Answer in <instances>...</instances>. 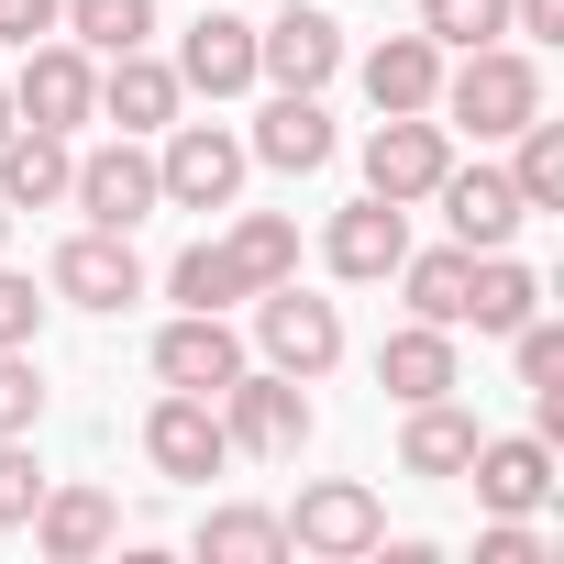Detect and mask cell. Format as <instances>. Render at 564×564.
I'll list each match as a JSON object with an SVG mask.
<instances>
[{
	"label": "cell",
	"instance_id": "cell-1",
	"mask_svg": "<svg viewBox=\"0 0 564 564\" xmlns=\"http://www.w3.org/2000/svg\"><path fill=\"white\" fill-rule=\"evenodd\" d=\"M432 111H443V133H476V144H509L531 111H542V67L498 34V45H465V67H443V89H432Z\"/></svg>",
	"mask_w": 564,
	"mask_h": 564
},
{
	"label": "cell",
	"instance_id": "cell-2",
	"mask_svg": "<svg viewBox=\"0 0 564 564\" xmlns=\"http://www.w3.org/2000/svg\"><path fill=\"white\" fill-rule=\"evenodd\" d=\"M254 344H265V366L276 377H333L344 366V311L333 300H311L300 276H276V289H254Z\"/></svg>",
	"mask_w": 564,
	"mask_h": 564
},
{
	"label": "cell",
	"instance_id": "cell-3",
	"mask_svg": "<svg viewBox=\"0 0 564 564\" xmlns=\"http://www.w3.org/2000/svg\"><path fill=\"white\" fill-rule=\"evenodd\" d=\"M12 122H34V133L100 122V67H89V45H67V34L23 45V67H12Z\"/></svg>",
	"mask_w": 564,
	"mask_h": 564
},
{
	"label": "cell",
	"instance_id": "cell-4",
	"mask_svg": "<svg viewBox=\"0 0 564 564\" xmlns=\"http://www.w3.org/2000/svg\"><path fill=\"white\" fill-rule=\"evenodd\" d=\"M210 410H221L232 454H265V465H289V454L311 443V399H300V377H276V366H243Z\"/></svg>",
	"mask_w": 564,
	"mask_h": 564
},
{
	"label": "cell",
	"instance_id": "cell-5",
	"mask_svg": "<svg viewBox=\"0 0 564 564\" xmlns=\"http://www.w3.org/2000/svg\"><path fill=\"white\" fill-rule=\"evenodd\" d=\"M243 133H221V122H166V155H155V188L177 199V210H232L243 199Z\"/></svg>",
	"mask_w": 564,
	"mask_h": 564
},
{
	"label": "cell",
	"instance_id": "cell-6",
	"mask_svg": "<svg viewBox=\"0 0 564 564\" xmlns=\"http://www.w3.org/2000/svg\"><path fill=\"white\" fill-rule=\"evenodd\" d=\"M67 199H78L100 232H133V221H155V210H166V188H155V155H144V133H111V144H89V155H78V177H67Z\"/></svg>",
	"mask_w": 564,
	"mask_h": 564
},
{
	"label": "cell",
	"instance_id": "cell-7",
	"mask_svg": "<svg viewBox=\"0 0 564 564\" xmlns=\"http://www.w3.org/2000/svg\"><path fill=\"white\" fill-rule=\"evenodd\" d=\"M144 465H155L166 487H210V476L232 465V432H221V410H210L199 388H166V399L144 410Z\"/></svg>",
	"mask_w": 564,
	"mask_h": 564
},
{
	"label": "cell",
	"instance_id": "cell-8",
	"mask_svg": "<svg viewBox=\"0 0 564 564\" xmlns=\"http://www.w3.org/2000/svg\"><path fill=\"white\" fill-rule=\"evenodd\" d=\"M443 166H454V133L432 122V111H377V133H366V188L377 199H432L443 188Z\"/></svg>",
	"mask_w": 564,
	"mask_h": 564
},
{
	"label": "cell",
	"instance_id": "cell-9",
	"mask_svg": "<svg viewBox=\"0 0 564 564\" xmlns=\"http://www.w3.org/2000/svg\"><path fill=\"white\" fill-rule=\"evenodd\" d=\"M289 542H300V553H322V564H355V553H377V542H388V509H377V487L322 476V487H300Z\"/></svg>",
	"mask_w": 564,
	"mask_h": 564
},
{
	"label": "cell",
	"instance_id": "cell-10",
	"mask_svg": "<svg viewBox=\"0 0 564 564\" xmlns=\"http://www.w3.org/2000/svg\"><path fill=\"white\" fill-rule=\"evenodd\" d=\"M45 276H56L67 311H133V300H144V254H133V232H100V221L67 232Z\"/></svg>",
	"mask_w": 564,
	"mask_h": 564
},
{
	"label": "cell",
	"instance_id": "cell-11",
	"mask_svg": "<svg viewBox=\"0 0 564 564\" xmlns=\"http://www.w3.org/2000/svg\"><path fill=\"white\" fill-rule=\"evenodd\" d=\"M254 78H276V89H333V78H344V23H322V0H276V23L254 34Z\"/></svg>",
	"mask_w": 564,
	"mask_h": 564
},
{
	"label": "cell",
	"instance_id": "cell-12",
	"mask_svg": "<svg viewBox=\"0 0 564 564\" xmlns=\"http://www.w3.org/2000/svg\"><path fill=\"white\" fill-rule=\"evenodd\" d=\"M155 377H166V388L221 399V388L243 377V333H232V311H177V322L155 333Z\"/></svg>",
	"mask_w": 564,
	"mask_h": 564
},
{
	"label": "cell",
	"instance_id": "cell-13",
	"mask_svg": "<svg viewBox=\"0 0 564 564\" xmlns=\"http://www.w3.org/2000/svg\"><path fill=\"white\" fill-rule=\"evenodd\" d=\"M465 476H476V498H487L498 520H531V509L553 498V443H542V432H476Z\"/></svg>",
	"mask_w": 564,
	"mask_h": 564
},
{
	"label": "cell",
	"instance_id": "cell-14",
	"mask_svg": "<svg viewBox=\"0 0 564 564\" xmlns=\"http://www.w3.org/2000/svg\"><path fill=\"white\" fill-rule=\"evenodd\" d=\"M322 254H333V276H355V289H377V276H399V254H410V210L366 188L355 210H333Z\"/></svg>",
	"mask_w": 564,
	"mask_h": 564
},
{
	"label": "cell",
	"instance_id": "cell-15",
	"mask_svg": "<svg viewBox=\"0 0 564 564\" xmlns=\"http://www.w3.org/2000/svg\"><path fill=\"white\" fill-rule=\"evenodd\" d=\"M432 199H443V221H454V243H465V254H498V243L531 221V210H520V188H509V166H443V188H432Z\"/></svg>",
	"mask_w": 564,
	"mask_h": 564
},
{
	"label": "cell",
	"instance_id": "cell-16",
	"mask_svg": "<svg viewBox=\"0 0 564 564\" xmlns=\"http://www.w3.org/2000/svg\"><path fill=\"white\" fill-rule=\"evenodd\" d=\"M243 155H265L276 177L333 166V111H322V89H276V100L254 111V144H243Z\"/></svg>",
	"mask_w": 564,
	"mask_h": 564
},
{
	"label": "cell",
	"instance_id": "cell-17",
	"mask_svg": "<svg viewBox=\"0 0 564 564\" xmlns=\"http://www.w3.org/2000/svg\"><path fill=\"white\" fill-rule=\"evenodd\" d=\"M177 89H199V100H232V89H254V23H232V12H199V23H188V45H177Z\"/></svg>",
	"mask_w": 564,
	"mask_h": 564
},
{
	"label": "cell",
	"instance_id": "cell-18",
	"mask_svg": "<svg viewBox=\"0 0 564 564\" xmlns=\"http://www.w3.org/2000/svg\"><path fill=\"white\" fill-rule=\"evenodd\" d=\"M177 100H188V89H177V67H166V56H144V45L100 67V122H122V133H166V122H177Z\"/></svg>",
	"mask_w": 564,
	"mask_h": 564
},
{
	"label": "cell",
	"instance_id": "cell-19",
	"mask_svg": "<svg viewBox=\"0 0 564 564\" xmlns=\"http://www.w3.org/2000/svg\"><path fill=\"white\" fill-rule=\"evenodd\" d=\"M23 531H34L56 564H89V553H111V542H122V509H111L100 487H45Z\"/></svg>",
	"mask_w": 564,
	"mask_h": 564
},
{
	"label": "cell",
	"instance_id": "cell-20",
	"mask_svg": "<svg viewBox=\"0 0 564 564\" xmlns=\"http://www.w3.org/2000/svg\"><path fill=\"white\" fill-rule=\"evenodd\" d=\"M454 377H465V366H454V333H443V322H410V333L377 344V388H388L399 410H410V399H454Z\"/></svg>",
	"mask_w": 564,
	"mask_h": 564
},
{
	"label": "cell",
	"instance_id": "cell-21",
	"mask_svg": "<svg viewBox=\"0 0 564 564\" xmlns=\"http://www.w3.org/2000/svg\"><path fill=\"white\" fill-rule=\"evenodd\" d=\"M67 177H78L67 133H34V122L0 133V199H12V210H56V199H67Z\"/></svg>",
	"mask_w": 564,
	"mask_h": 564
},
{
	"label": "cell",
	"instance_id": "cell-22",
	"mask_svg": "<svg viewBox=\"0 0 564 564\" xmlns=\"http://www.w3.org/2000/svg\"><path fill=\"white\" fill-rule=\"evenodd\" d=\"M432 89H443V45L432 34H388L366 56V100L377 111H432Z\"/></svg>",
	"mask_w": 564,
	"mask_h": 564
},
{
	"label": "cell",
	"instance_id": "cell-23",
	"mask_svg": "<svg viewBox=\"0 0 564 564\" xmlns=\"http://www.w3.org/2000/svg\"><path fill=\"white\" fill-rule=\"evenodd\" d=\"M531 311H542V276H531L509 243H498V254H476V276H465V322H476V333H520Z\"/></svg>",
	"mask_w": 564,
	"mask_h": 564
},
{
	"label": "cell",
	"instance_id": "cell-24",
	"mask_svg": "<svg viewBox=\"0 0 564 564\" xmlns=\"http://www.w3.org/2000/svg\"><path fill=\"white\" fill-rule=\"evenodd\" d=\"M465 454H476V410H454V399H410L399 465H410V476H465Z\"/></svg>",
	"mask_w": 564,
	"mask_h": 564
},
{
	"label": "cell",
	"instance_id": "cell-25",
	"mask_svg": "<svg viewBox=\"0 0 564 564\" xmlns=\"http://www.w3.org/2000/svg\"><path fill=\"white\" fill-rule=\"evenodd\" d=\"M465 276H476V254H465V243L399 254V289H410V322H443V333H465Z\"/></svg>",
	"mask_w": 564,
	"mask_h": 564
},
{
	"label": "cell",
	"instance_id": "cell-26",
	"mask_svg": "<svg viewBox=\"0 0 564 564\" xmlns=\"http://www.w3.org/2000/svg\"><path fill=\"white\" fill-rule=\"evenodd\" d=\"M221 243H232V265H243V289H276V276H300V221H289V210H243Z\"/></svg>",
	"mask_w": 564,
	"mask_h": 564
},
{
	"label": "cell",
	"instance_id": "cell-27",
	"mask_svg": "<svg viewBox=\"0 0 564 564\" xmlns=\"http://www.w3.org/2000/svg\"><path fill=\"white\" fill-rule=\"evenodd\" d=\"M56 34H67V45H89V56H133V45L155 34V0H67Z\"/></svg>",
	"mask_w": 564,
	"mask_h": 564
},
{
	"label": "cell",
	"instance_id": "cell-28",
	"mask_svg": "<svg viewBox=\"0 0 564 564\" xmlns=\"http://www.w3.org/2000/svg\"><path fill=\"white\" fill-rule=\"evenodd\" d=\"M509 144H520V155H509V188H520V210H564V122H542V111H531Z\"/></svg>",
	"mask_w": 564,
	"mask_h": 564
},
{
	"label": "cell",
	"instance_id": "cell-29",
	"mask_svg": "<svg viewBox=\"0 0 564 564\" xmlns=\"http://www.w3.org/2000/svg\"><path fill=\"white\" fill-rule=\"evenodd\" d=\"M199 553L210 564H276V553H289V520H276V509H210Z\"/></svg>",
	"mask_w": 564,
	"mask_h": 564
},
{
	"label": "cell",
	"instance_id": "cell-30",
	"mask_svg": "<svg viewBox=\"0 0 564 564\" xmlns=\"http://www.w3.org/2000/svg\"><path fill=\"white\" fill-rule=\"evenodd\" d=\"M166 289H177V311H232V300H254L243 265H232V243H188V254L166 265Z\"/></svg>",
	"mask_w": 564,
	"mask_h": 564
},
{
	"label": "cell",
	"instance_id": "cell-31",
	"mask_svg": "<svg viewBox=\"0 0 564 564\" xmlns=\"http://www.w3.org/2000/svg\"><path fill=\"white\" fill-rule=\"evenodd\" d=\"M421 34L454 45V56H465V45H498V34H509V0H421Z\"/></svg>",
	"mask_w": 564,
	"mask_h": 564
},
{
	"label": "cell",
	"instance_id": "cell-32",
	"mask_svg": "<svg viewBox=\"0 0 564 564\" xmlns=\"http://www.w3.org/2000/svg\"><path fill=\"white\" fill-rule=\"evenodd\" d=\"M34 498H45V465H34V432H12L0 443V531H23Z\"/></svg>",
	"mask_w": 564,
	"mask_h": 564
},
{
	"label": "cell",
	"instance_id": "cell-33",
	"mask_svg": "<svg viewBox=\"0 0 564 564\" xmlns=\"http://www.w3.org/2000/svg\"><path fill=\"white\" fill-rule=\"evenodd\" d=\"M34 421H45V377H34V344H23V355H0V443L34 432Z\"/></svg>",
	"mask_w": 564,
	"mask_h": 564
},
{
	"label": "cell",
	"instance_id": "cell-34",
	"mask_svg": "<svg viewBox=\"0 0 564 564\" xmlns=\"http://www.w3.org/2000/svg\"><path fill=\"white\" fill-rule=\"evenodd\" d=\"M509 355H520V388H553V377H564V322L531 311V322L509 333Z\"/></svg>",
	"mask_w": 564,
	"mask_h": 564
},
{
	"label": "cell",
	"instance_id": "cell-35",
	"mask_svg": "<svg viewBox=\"0 0 564 564\" xmlns=\"http://www.w3.org/2000/svg\"><path fill=\"white\" fill-rule=\"evenodd\" d=\"M45 333V300H34V276H12V265H0V355H23Z\"/></svg>",
	"mask_w": 564,
	"mask_h": 564
},
{
	"label": "cell",
	"instance_id": "cell-36",
	"mask_svg": "<svg viewBox=\"0 0 564 564\" xmlns=\"http://www.w3.org/2000/svg\"><path fill=\"white\" fill-rule=\"evenodd\" d=\"M476 564H542V531L531 520H487L476 531Z\"/></svg>",
	"mask_w": 564,
	"mask_h": 564
},
{
	"label": "cell",
	"instance_id": "cell-37",
	"mask_svg": "<svg viewBox=\"0 0 564 564\" xmlns=\"http://www.w3.org/2000/svg\"><path fill=\"white\" fill-rule=\"evenodd\" d=\"M67 0H0V45H45Z\"/></svg>",
	"mask_w": 564,
	"mask_h": 564
},
{
	"label": "cell",
	"instance_id": "cell-38",
	"mask_svg": "<svg viewBox=\"0 0 564 564\" xmlns=\"http://www.w3.org/2000/svg\"><path fill=\"white\" fill-rule=\"evenodd\" d=\"M509 34H531V45H553V34H564V0H509Z\"/></svg>",
	"mask_w": 564,
	"mask_h": 564
},
{
	"label": "cell",
	"instance_id": "cell-39",
	"mask_svg": "<svg viewBox=\"0 0 564 564\" xmlns=\"http://www.w3.org/2000/svg\"><path fill=\"white\" fill-rule=\"evenodd\" d=\"M0 133H12V78H0Z\"/></svg>",
	"mask_w": 564,
	"mask_h": 564
},
{
	"label": "cell",
	"instance_id": "cell-40",
	"mask_svg": "<svg viewBox=\"0 0 564 564\" xmlns=\"http://www.w3.org/2000/svg\"><path fill=\"white\" fill-rule=\"evenodd\" d=\"M0 243H12V199H0Z\"/></svg>",
	"mask_w": 564,
	"mask_h": 564
}]
</instances>
